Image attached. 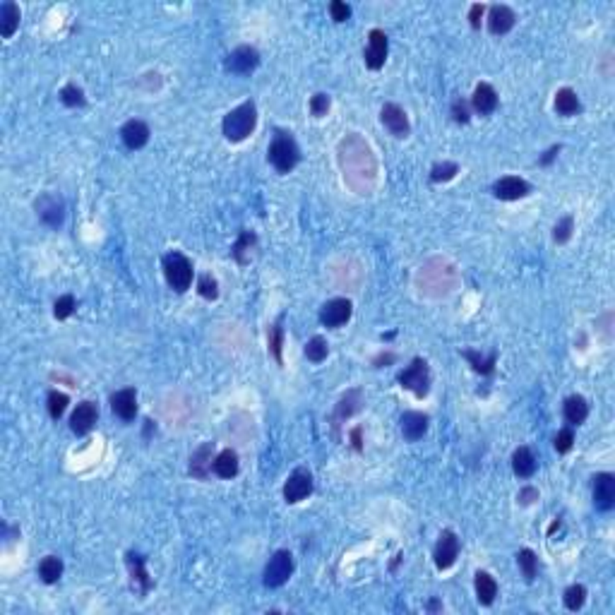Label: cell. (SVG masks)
Returning a JSON list of instances; mask_svg holds the SVG:
<instances>
[{
	"mask_svg": "<svg viewBox=\"0 0 615 615\" xmlns=\"http://www.w3.org/2000/svg\"><path fill=\"white\" fill-rule=\"evenodd\" d=\"M563 413L570 426H581V423L589 418V404H586V399L581 394H572L565 399Z\"/></svg>",
	"mask_w": 615,
	"mask_h": 615,
	"instance_id": "cell-22",
	"label": "cell"
},
{
	"mask_svg": "<svg viewBox=\"0 0 615 615\" xmlns=\"http://www.w3.org/2000/svg\"><path fill=\"white\" fill-rule=\"evenodd\" d=\"M212 454H214V443H205L202 447H198L193 452V457H190V473H193L195 478H200V481H205L207 476H209V469H212Z\"/></svg>",
	"mask_w": 615,
	"mask_h": 615,
	"instance_id": "cell-21",
	"label": "cell"
},
{
	"mask_svg": "<svg viewBox=\"0 0 615 615\" xmlns=\"http://www.w3.org/2000/svg\"><path fill=\"white\" fill-rule=\"evenodd\" d=\"M471 108L476 113H481V116H491L495 108H498V91H495L488 82L476 84L473 96H471Z\"/></svg>",
	"mask_w": 615,
	"mask_h": 615,
	"instance_id": "cell-19",
	"label": "cell"
},
{
	"mask_svg": "<svg viewBox=\"0 0 615 615\" xmlns=\"http://www.w3.org/2000/svg\"><path fill=\"white\" fill-rule=\"evenodd\" d=\"M512 471H514V476H519V478H531L533 473H536V457H533V452L526 447V445L514 450Z\"/></svg>",
	"mask_w": 615,
	"mask_h": 615,
	"instance_id": "cell-23",
	"label": "cell"
},
{
	"mask_svg": "<svg viewBox=\"0 0 615 615\" xmlns=\"http://www.w3.org/2000/svg\"><path fill=\"white\" fill-rule=\"evenodd\" d=\"M428 608H431V611H440V608H443V606H440L438 601H431V606H428Z\"/></svg>",
	"mask_w": 615,
	"mask_h": 615,
	"instance_id": "cell-52",
	"label": "cell"
},
{
	"mask_svg": "<svg viewBox=\"0 0 615 615\" xmlns=\"http://www.w3.org/2000/svg\"><path fill=\"white\" fill-rule=\"evenodd\" d=\"M96 418H99V409L94 401H82L75 406L73 416H70V431L75 435H87L96 426Z\"/></svg>",
	"mask_w": 615,
	"mask_h": 615,
	"instance_id": "cell-15",
	"label": "cell"
},
{
	"mask_svg": "<svg viewBox=\"0 0 615 615\" xmlns=\"http://www.w3.org/2000/svg\"><path fill=\"white\" fill-rule=\"evenodd\" d=\"M563 601H565V608H568V611H581V606L586 603V586H581V584L568 586Z\"/></svg>",
	"mask_w": 615,
	"mask_h": 615,
	"instance_id": "cell-33",
	"label": "cell"
},
{
	"mask_svg": "<svg viewBox=\"0 0 615 615\" xmlns=\"http://www.w3.org/2000/svg\"><path fill=\"white\" fill-rule=\"evenodd\" d=\"M63 560L56 558V555H46V558L39 563V577L41 581H46V584H56L58 579L63 577Z\"/></svg>",
	"mask_w": 615,
	"mask_h": 615,
	"instance_id": "cell-30",
	"label": "cell"
},
{
	"mask_svg": "<svg viewBox=\"0 0 615 615\" xmlns=\"http://www.w3.org/2000/svg\"><path fill=\"white\" fill-rule=\"evenodd\" d=\"M358 409H361V392L358 390H351L346 392L344 397L339 399V404H336V411H334V426H339L344 418L353 416Z\"/></svg>",
	"mask_w": 615,
	"mask_h": 615,
	"instance_id": "cell-29",
	"label": "cell"
},
{
	"mask_svg": "<svg viewBox=\"0 0 615 615\" xmlns=\"http://www.w3.org/2000/svg\"><path fill=\"white\" fill-rule=\"evenodd\" d=\"M558 151H560V145L551 147V149H548L546 154H543L541 159H538V164H541V166H548V164H551V161L555 159V156H558Z\"/></svg>",
	"mask_w": 615,
	"mask_h": 615,
	"instance_id": "cell-49",
	"label": "cell"
},
{
	"mask_svg": "<svg viewBox=\"0 0 615 615\" xmlns=\"http://www.w3.org/2000/svg\"><path fill=\"white\" fill-rule=\"evenodd\" d=\"M61 101L65 103V106H70V108H77V106H84L87 96H84V91L80 89L77 84H65L61 89Z\"/></svg>",
	"mask_w": 615,
	"mask_h": 615,
	"instance_id": "cell-37",
	"label": "cell"
},
{
	"mask_svg": "<svg viewBox=\"0 0 615 615\" xmlns=\"http://www.w3.org/2000/svg\"><path fill=\"white\" fill-rule=\"evenodd\" d=\"M36 214H39V219L46 226L58 228L63 224V219H65L63 200L56 198V195H41V198L36 200Z\"/></svg>",
	"mask_w": 615,
	"mask_h": 615,
	"instance_id": "cell-14",
	"label": "cell"
},
{
	"mask_svg": "<svg viewBox=\"0 0 615 615\" xmlns=\"http://www.w3.org/2000/svg\"><path fill=\"white\" fill-rule=\"evenodd\" d=\"M255 246V233L250 231H243L241 236H238L236 246H233V258L238 260V262H246V253H250V248Z\"/></svg>",
	"mask_w": 615,
	"mask_h": 615,
	"instance_id": "cell-40",
	"label": "cell"
},
{
	"mask_svg": "<svg viewBox=\"0 0 615 615\" xmlns=\"http://www.w3.org/2000/svg\"><path fill=\"white\" fill-rule=\"evenodd\" d=\"M514 22H517V15L510 5H493L491 13H488V29H491V34L495 36L507 34L514 27Z\"/></svg>",
	"mask_w": 615,
	"mask_h": 615,
	"instance_id": "cell-17",
	"label": "cell"
},
{
	"mask_svg": "<svg viewBox=\"0 0 615 615\" xmlns=\"http://www.w3.org/2000/svg\"><path fill=\"white\" fill-rule=\"evenodd\" d=\"M387 51H390V41L387 34L383 29H373L368 34V48L363 51V58H366V65L370 70H380L387 61Z\"/></svg>",
	"mask_w": 615,
	"mask_h": 615,
	"instance_id": "cell-9",
	"label": "cell"
},
{
	"mask_svg": "<svg viewBox=\"0 0 615 615\" xmlns=\"http://www.w3.org/2000/svg\"><path fill=\"white\" fill-rule=\"evenodd\" d=\"M517 500H519L521 505H531L533 500H538V491H536V488H531V486H526V488H521V491H519Z\"/></svg>",
	"mask_w": 615,
	"mask_h": 615,
	"instance_id": "cell-48",
	"label": "cell"
},
{
	"mask_svg": "<svg viewBox=\"0 0 615 615\" xmlns=\"http://www.w3.org/2000/svg\"><path fill=\"white\" fill-rule=\"evenodd\" d=\"M473 589H476V598L481 606H491V603L495 601V596H498V581H495L488 572H476Z\"/></svg>",
	"mask_w": 615,
	"mask_h": 615,
	"instance_id": "cell-24",
	"label": "cell"
},
{
	"mask_svg": "<svg viewBox=\"0 0 615 615\" xmlns=\"http://www.w3.org/2000/svg\"><path fill=\"white\" fill-rule=\"evenodd\" d=\"M238 454L233 450H224L219 452V454L214 457V461H212V471L216 473L219 478H233L238 473Z\"/></svg>",
	"mask_w": 615,
	"mask_h": 615,
	"instance_id": "cell-26",
	"label": "cell"
},
{
	"mask_svg": "<svg viewBox=\"0 0 615 615\" xmlns=\"http://www.w3.org/2000/svg\"><path fill=\"white\" fill-rule=\"evenodd\" d=\"M555 111H558L560 116H575V113H579L581 101L579 96H577V91L570 89V87L558 89V94H555Z\"/></svg>",
	"mask_w": 615,
	"mask_h": 615,
	"instance_id": "cell-27",
	"label": "cell"
},
{
	"mask_svg": "<svg viewBox=\"0 0 615 615\" xmlns=\"http://www.w3.org/2000/svg\"><path fill=\"white\" fill-rule=\"evenodd\" d=\"M517 565H519L521 575H524L526 581H533L536 579V572H538V558L536 553L531 551V548H521L519 553H517Z\"/></svg>",
	"mask_w": 615,
	"mask_h": 615,
	"instance_id": "cell-32",
	"label": "cell"
},
{
	"mask_svg": "<svg viewBox=\"0 0 615 615\" xmlns=\"http://www.w3.org/2000/svg\"><path fill=\"white\" fill-rule=\"evenodd\" d=\"M281 346H284V327H281V318H279L269 327V351H272V356L276 358L279 366L284 363V358H281Z\"/></svg>",
	"mask_w": 615,
	"mask_h": 615,
	"instance_id": "cell-34",
	"label": "cell"
},
{
	"mask_svg": "<svg viewBox=\"0 0 615 615\" xmlns=\"http://www.w3.org/2000/svg\"><path fill=\"white\" fill-rule=\"evenodd\" d=\"M255 125H258V108H255L253 101H246L226 113L221 130H224V138L228 142H243L253 135Z\"/></svg>",
	"mask_w": 615,
	"mask_h": 615,
	"instance_id": "cell-1",
	"label": "cell"
},
{
	"mask_svg": "<svg viewBox=\"0 0 615 615\" xmlns=\"http://www.w3.org/2000/svg\"><path fill=\"white\" fill-rule=\"evenodd\" d=\"M125 563H128L130 575H133V579L140 584L142 594H147V591L151 589V579H149V572L145 570V558L140 553H128L125 555Z\"/></svg>",
	"mask_w": 615,
	"mask_h": 615,
	"instance_id": "cell-28",
	"label": "cell"
},
{
	"mask_svg": "<svg viewBox=\"0 0 615 615\" xmlns=\"http://www.w3.org/2000/svg\"><path fill=\"white\" fill-rule=\"evenodd\" d=\"M483 13H486V5H481V3L471 5V10H469V22H471V27H473V29H478V27H481V17H483Z\"/></svg>",
	"mask_w": 615,
	"mask_h": 615,
	"instance_id": "cell-47",
	"label": "cell"
},
{
	"mask_svg": "<svg viewBox=\"0 0 615 615\" xmlns=\"http://www.w3.org/2000/svg\"><path fill=\"white\" fill-rule=\"evenodd\" d=\"M392 361H394V353H380V356H378V358H375V361H373V363H375V366H378V368H380V366H383V363H392Z\"/></svg>",
	"mask_w": 615,
	"mask_h": 615,
	"instance_id": "cell-51",
	"label": "cell"
},
{
	"mask_svg": "<svg viewBox=\"0 0 615 615\" xmlns=\"http://www.w3.org/2000/svg\"><path fill=\"white\" fill-rule=\"evenodd\" d=\"M260 65V53L253 46H238L226 56L224 68L233 75H250Z\"/></svg>",
	"mask_w": 615,
	"mask_h": 615,
	"instance_id": "cell-8",
	"label": "cell"
},
{
	"mask_svg": "<svg viewBox=\"0 0 615 615\" xmlns=\"http://www.w3.org/2000/svg\"><path fill=\"white\" fill-rule=\"evenodd\" d=\"M459 173V166L454 161H443V164H435L431 168V181L433 183H447Z\"/></svg>",
	"mask_w": 615,
	"mask_h": 615,
	"instance_id": "cell-36",
	"label": "cell"
},
{
	"mask_svg": "<svg viewBox=\"0 0 615 615\" xmlns=\"http://www.w3.org/2000/svg\"><path fill=\"white\" fill-rule=\"evenodd\" d=\"M461 356H464L466 361L471 363V368L476 370V373H481V375H491L495 370V361H498V356H495V353L483 356V353H476V351H464Z\"/></svg>",
	"mask_w": 615,
	"mask_h": 615,
	"instance_id": "cell-31",
	"label": "cell"
},
{
	"mask_svg": "<svg viewBox=\"0 0 615 615\" xmlns=\"http://www.w3.org/2000/svg\"><path fill=\"white\" fill-rule=\"evenodd\" d=\"M397 380H399V385L404 390H411L418 399H423L428 394V390H431V368H428V363L423 358H413L411 366L401 370Z\"/></svg>",
	"mask_w": 615,
	"mask_h": 615,
	"instance_id": "cell-4",
	"label": "cell"
},
{
	"mask_svg": "<svg viewBox=\"0 0 615 615\" xmlns=\"http://www.w3.org/2000/svg\"><path fill=\"white\" fill-rule=\"evenodd\" d=\"M399 423H401V435H404L409 443L421 440L428 431V416L421 411H406Z\"/></svg>",
	"mask_w": 615,
	"mask_h": 615,
	"instance_id": "cell-20",
	"label": "cell"
},
{
	"mask_svg": "<svg viewBox=\"0 0 615 615\" xmlns=\"http://www.w3.org/2000/svg\"><path fill=\"white\" fill-rule=\"evenodd\" d=\"M329 15L334 22H346L351 17V8L346 3H341V0H332L329 3Z\"/></svg>",
	"mask_w": 615,
	"mask_h": 615,
	"instance_id": "cell-46",
	"label": "cell"
},
{
	"mask_svg": "<svg viewBox=\"0 0 615 615\" xmlns=\"http://www.w3.org/2000/svg\"><path fill=\"white\" fill-rule=\"evenodd\" d=\"M594 505L601 512H611L615 507V476L608 471L594 476Z\"/></svg>",
	"mask_w": 615,
	"mask_h": 615,
	"instance_id": "cell-13",
	"label": "cell"
},
{
	"mask_svg": "<svg viewBox=\"0 0 615 615\" xmlns=\"http://www.w3.org/2000/svg\"><path fill=\"white\" fill-rule=\"evenodd\" d=\"M68 404H70V399H68V394H65V392L53 390L51 394H48V413H51V418H56V421L65 413Z\"/></svg>",
	"mask_w": 615,
	"mask_h": 615,
	"instance_id": "cell-38",
	"label": "cell"
},
{
	"mask_svg": "<svg viewBox=\"0 0 615 615\" xmlns=\"http://www.w3.org/2000/svg\"><path fill=\"white\" fill-rule=\"evenodd\" d=\"M361 433H363V431H361V428H353V431H351V440H353V447H356L358 452H361V450H363V443H361Z\"/></svg>",
	"mask_w": 615,
	"mask_h": 615,
	"instance_id": "cell-50",
	"label": "cell"
},
{
	"mask_svg": "<svg viewBox=\"0 0 615 615\" xmlns=\"http://www.w3.org/2000/svg\"><path fill=\"white\" fill-rule=\"evenodd\" d=\"M327 353H329V344L323 339V336H313V339L308 341V346H306V358H308V361L323 363L325 358H327Z\"/></svg>",
	"mask_w": 615,
	"mask_h": 615,
	"instance_id": "cell-35",
	"label": "cell"
},
{
	"mask_svg": "<svg viewBox=\"0 0 615 615\" xmlns=\"http://www.w3.org/2000/svg\"><path fill=\"white\" fill-rule=\"evenodd\" d=\"M351 313H353V306L349 298H332V301L325 303L323 310H320V323L329 329H336L349 323Z\"/></svg>",
	"mask_w": 615,
	"mask_h": 615,
	"instance_id": "cell-7",
	"label": "cell"
},
{
	"mask_svg": "<svg viewBox=\"0 0 615 615\" xmlns=\"http://www.w3.org/2000/svg\"><path fill=\"white\" fill-rule=\"evenodd\" d=\"M313 493V476L306 469H296L284 483V500L288 505H296Z\"/></svg>",
	"mask_w": 615,
	"mask_h": 615,
	"instance_id": "cell-10",
	"label": "cell"
},
{
	"mask_svg": "<svg viewBox=\"0 0 615 615\" xmlns=\"http://www.w3.org/2000/svg\"><path fill=\"white\" fill-rule=\"evenodd\" d=\"M193 274H195L193 262H190L183 253L173 250V253L164 255V276L173 291L178 293L188 291L190 284H193Z\"/></svg>",
	"mask_w": 615,
	"mask_h": 615,
	"instance_id": "cell-3",
	"label": "cell"
},
{
	"mask_svg": "<svg viewBox=\"0 0 615 615\" xmlns=\"http://www.w3.org/2000/svg\"><path fill=\"white\" fill-rule=\"evenodd\" d=\"M531 193V185L519 176H503L500 181L493 183V195L498 200H505V202H512V200H521Z\"/></svg>",
	"mask_w": 615,
	"mask_h": 615,
	"instance_id": "cell-12",
	"label": "cell"
},
{
	"mask_svg": "<svg viewBox=\"0 0 615 615\" xmlns=\"http://www.w3.org/2000/svg\"><path fill=\"white\" fill-rule=\"evenodd\" d=\"M380 121H383V125L394 138H406V135L411 133L409 116H406L404 108L397 106V103H385L383 111H380Z\"/></svg>",
	"mask_w": 615,
	"mask_h": 615,
	"instance_id": "cell-11",
	"label": "cell"
},
{
	"mask_svg": "<svg viewBox=\"0 0 615 615\" xmlns=\"http://www.w3.org/2000/svg\"><path fill=\"white\" fill-rule=\"evenodd\" d=\"M111 409L123 421H133L138 416V392L133 387L118 390L111 394Z\"/></svg>",
	"mask_w": 615,
	"mask_h": 615,
	"instance_id": "cell-16",
	"label": "cell"
},
{
	"mask_svg": "<svg viewBox=\"0 0 615 615\" xmlns=\"http://www.w3.org/2000/svg\"><path fill=\"white\" fill-rule=\"evenodd\" d=\"M452 118H454V123L466 125L471 121V103H466L464 99H457L452 103Z\"/></svg>",
	"mask_w": 615,
	"mask_h": 615,
	"instance_id": "cell-45",
	"label": "cell"
},
{
	"mask_svg": "<svg viewBox=\"0 0 615 615\" xmlns=\"http://www.w3.org/2000/svg\"><path fill=\"white\" fill-rule=\"evenodd\" d=\"M435 568L438 570H450L452 565L457 563V558H459V538H457L454 531L445 529L443 533H440L438 543H435Z\"/></svg>",
	"mask_w": 615,
	"mask_h": 615,
	"instance_id": "cell-6",
	"label": "cell"
},
{
	"mask_svg": "<svg viewBox=\"0 0 615 615\" xmlns=\"http://www.w3.org/2000/svg\"><path fill=\"white\" fill-rule=\"evenodd\" d=\"M121 140L128 149H142V147L149 142V125L145 121L133 118V121H128L121 128Z\"/></svg>",
	"mask_w": 615,
	"mask_h": 615,
	"instance_id": "cell-18",
	"label": "cell"
},
{
	"mask_svg": "<svg viewBox=\"0 0 615 615\" xmlns=\"http://www.w3.org/2000/svg\"><path fill=\"white\" fill-rule=\"evenodd\" d=\"M267 159L279 173H291L301 161V147L291 138L286 130H276L274 140H272L269 149H267Z\"/></svg>",
	"mask_w": 615,
	"mask_h": 615,
	"instance_id": "cell-2",
	"label": "cell"
},
{
	"mask_svg": "<svg viewBox=\"0 0 615 615\" xmlns=\"http://www.w3.org/2000/svg\"><path fill=\"white\" fill-rule=\"evenodd\" d=\"M20 27V8L13 3V0H5L0 5V34L3 39H10V36L17 31Z\"/></svg>",
	"mask_w": 615,
	"mask_h": 615,
	"instance_id": "cell-25",
	"label": "cell"
},
{
	"mask_svg": "<svg viewBox=\"0 0 615 615\" xmlns=\"http://www.w3.org/2000/svg\"><path fill=\"white\" fill-rule=\"evenodd\" d=\"M572 445H575V433H572V428H563V431H558V435H555V440H553L555 452L565 454V452L572 450Z\"/></svg>",
	"mask_w": 615,
	"mask_h": 615,
	"instance_id": "cell-42",
	"label": "cell"
},
{
	"mask_svg": "<svg viewBox=\"0 0 615 615\" xmlns=\"http://www.w3.org/2000/svg\"><path fill=\"white\" fill-rule=\"evenodd\" d=\"M291 575H293V555L288 551H276L265 568V575H262L265 586H269V589H279V586L286 584Z\"/></svg>",
	"mask_w": 615,
	"mask_h": 615,
	"instance_id": "cell-5",
	"label": "cell"
},
{
	"mask_svg": "<svg viewBox=\"0 0 615 615\" xmlns=\"http://www.w3.org/2000/svg\"><path fill=\"white\" fill-rule=\"evenodd\" d=\"M198 291L207 301H214V298L219 296V284H216V279L212 274H202L198 281Z\"/></svg>",
	"mask_w": 615,
	"mask_h": 615,
	"instance_id": "cell-41",
	"label": "cell"
},
{
	"mask_svg": "<svg viewBox=\"0 0 615 615\" xmlns=\"http://www.w3.org/2000/svg\"><path fill=\"white\" fill-rule=\"evenodd\" d=\"M572 228H575L572 216H563V219H560L558 224H555V228H553V241L560 243V246H563V243H568L570 238H572Z\"/></svg>",
	"mask_w": 615,
	"mask_h": 615,
	"instance_id": "cell-39",
	"label": "cell"
},
{
	"mask_svg": "<svg viewBox=\"0 0 615 615\" xmlns=\"http://www.w3.org/2000/svg\"><path fill=\"white\" fill-rule=\"evenodd\" d=\"M329 106H332L329 96H327V94H323V91H318V94H315L313 99H310V113H313L315 118L327 116Z\"/></svg>",
	"mask_w": 615,
	"mask_h": 615,
	"instance_id": "cell-44",
	"label": "cell"
},
{
	"mask_svg": "<svg viewBox=\"0 0 615 615\" xmlns=\"http://www.w3.org/2000/svg\"><path fill=\"white\" fill-rule=\"evenodd\" d=\"M75 308H77V303H75V298L70 296H61L56 301V306H53V315H56L58 320H65V318H70V315L75 313Z\"/></svg>",
	"mask_w": 615,
	"mask_h": 615,
	"instance_id": "cell-43",
	"label": "cell"
}]
</instances>
